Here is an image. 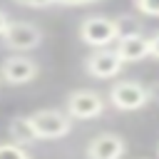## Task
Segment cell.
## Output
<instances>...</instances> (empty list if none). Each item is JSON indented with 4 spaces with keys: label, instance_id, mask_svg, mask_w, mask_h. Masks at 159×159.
Wrapping results in <instances>:
<instances>
[{
    "label": "cell",
    "instance_id": "obj_1",
    "mask_svg": "<svg viewBox=\"0 0 159 159\" xmlns=\"http://www.w3.org/2000/svg\"><path fill=\"white\" fill-rule=\"evenodd\" d=\"M122 20L117 17H107V15H89L80 22L77 27V35L80 40L92 47V50H99V47H112L117 45V40L122 37Z\"/></svg>",
    "mask_w": 159,
    "mask_h": 159
},
{
    "label": "cell",
    "instance_id": "obj_2",
    "mask_svg": "<svg viewBox=\"0 0 159 159\" xmlns=\"http://www.w3.org/2000/svg\"><path fill=\"white\" fill-rule=\"evenodd\" d=\"M107 102L119 112H137V109L147 107L152 102V97H149L147 84H142L137 80H117L107 92Z\"/></svg>",
    "mask_w": 159,
    "mask_h": 159
},
{
    "label": "cell",
    "instance_id": "obj_3",
    "mask_svg": "<svg viewBox=\"0 0 159 159\" xmlns=\"http://www.w3.org/2000/svg\"><path fill=\"white\" fill-rule=\"evenodd\" d=\"M2 40V47L10 50V52H32L42 45L45 40V32L40 25L35 22H27V20H12L10 27L5 30V35L0 37Z\"/></svg>",
    "mask_w": 159,
    "mask_h": 159
},
{
    "label": "cell",
    "instance_id": "obj_4",
    "mask_svg": "<svg viewBox=\"0 0 159 159\" xmlns=\"http://www.w3.org/2000/svg\"><path fill=\"white\" fill-rule=\"evenodd\" d=\"M65 109L72 119H97L104 114L107 109V99L104 94H99L97 89H89V87H80L75 92L67 94L65 99Z\"/></svg>",
    "mask_w": 159,
    "mask_h": 159
},
{
    "label": "cell",
    "instance_id": "obj_5",
    "mask_svg": "<svg viewBox=\"0 0 159 159\" xmlns=\"http://www.w3.org/2000/svg\"><path fill=\"white\" fill-rule=\"evenodd\" d=\"M30 119H32V127L40 139H62L72 132V117L67 114V109L42 107L37 112H32Z\"/></svg>",
    "mask_w": 159,
    "mask_h": 159
},
{
    "label": "cell",
    "instance_id": "obj_6",
    "mask_svg": "<svg viewBox=\"0 0 159 159\" xmlns=\"http://www.w3.org/2000/svg\"><path fill=\"white\" fill-rule=\"evenodd\" d=\"M40 75V65L37 60L22 55V52H15L10 55L7 60H2L0 65V80L10 87H22V84H30L32 80H37Z\"/></svg>",
    "mask_w": 159,
    "mask_h": 159
},
{
    "label": "cell",
    "instance_id": "obj_7",
    "mask_svg": "<svg viewBox=\"0 0 159 159\" xmlns=\"http://www.w3.org/2000/svg\"><path fill=\"white\" fill-rule=\"evenodd\" d=\"M124 70V60L114 47H99L84 57V72L94 80H114Z\"/></svg>",
    "mask_w": 159,
    "mask_h": 159
},
{
    "label": "cell",
    "instance_id": "obj_8",
    "mask_svg": "<svg viewBox=\"0 0 159 159\" xmlns=\"http://www.w3.org/2000/svg\"><path fill=\"white\" fill-rule=\"evenodd\" d=\"M127 152V142L122 134L99 132L84 147V159H122Z\"/></svg>",
    "mask_w": 159,
    "mask_h": 159
},
{
    "label": "cell",
    "instance_id": "obj_9",
    "mask_svg": "<svg viewBox=\"0 0 159 159\" xmlns=\"http://www.w3.org/2000/svg\"><path fill=\"white\" fill-rule=\"evenodd\" d=\"M117 55L127 62H142L149 57V35L139 32V30H132V32H122V37L117 40L114 45Z\"/></svg>",
    "mask_w": 159,
    "mask_h": 159
},
{
    "label": "cell",
    "instance_id": "obj_10",
    "mask_svg": "<svg viewBox=\"0 0 159 159\" xmlns=\"http://www.w3.org/2000/svg\"><path fill=\"white\" fill-rule=\"evenodd\" d=\"M7 134H10V142L22 144V147H30V144H35L40 139L37 132H35V127H32V119L30 117H22V114H17V117L10 119Z\"/></svg>",
    "mask_w": 159,
    "mask_h": 159
},
{
    "label": "cell",
    "instance_id": "obj_11",
    "mask_svg": "<svg viewBox=\"0 0 159 159\" xmlns=\"http://www.w3.org/2000/svg\"><path fill=\"white\" fill-rule=\"evenodd\" d=\"M0 159H32L22 144L15 142H0Z\"/></svg>",
    "mask_w": 159,
    "mask_h": 159
},
{
    "label": "cell",
    "instance_id": "obj_12",
    "mask_svg": "<svg viewBox=\"0 0 159 159\" xmlns=\"http://www.w3.org/2000/svg\"><path fill=\"white\" fill-rule=\"evenodd\" d=\"M134 10L142 12L144 17H159V0H132Z\"/></svg>",
    "mask_w": 159,
    "mask_h": 159
},
{
    "label": "cell",
    "instance_id": "obj_13",
    "mask_svg": "<svg viewBox=\"0 0 159 159\" xmlns=\"http://www.w3.org/2000/svg\"><path fill=\"white\" fill-rule=\"evenodd\" d=\"M12 2H17V5H22V7H35V10L57 5V0H12Z\"/></svg>",
    "mask_w": 159,
    "mask_h": 159
},
{
    "label": "cell",
    "instance_id": "obj_14",
    "mask_svg": "<svg viewBox=\"0 0 159 159\" xmlns=\"http://www.w3.org/2000/svg\"><path fill=\"white\" fill-rule=\"evenodd\" d=\"M149 57L159 60V30L149 35Z\"/></svg>",
    "mask_w": 159,
    "mask_h": 159
},
{
    "label": "cell",
    "instance_id": "obj_15",
    "mask_svg": "<svg viewBox=\"0 0 159 159\" xmlns=\"http://www.w3.org/2000/svg\"><path fill=\"white\" fill-rule=\"evenodd\" d=\"M99 0H57V5H65V7H84V5H94Z\"/></svg>",
    "mask_w": 159,
    "mask_h": 159
},
{
    "label": "cell",
    "instance_id": "obj_16",
    "mask_svg": "<svg viewBox=\"0 0 159 159\" xmlns=\"http://www.w3.org/2000/svg\"><path fill=\"white\" fill-rule=\"evenodd\" d=\"M10 22H12V17H10L5 10H0V37H2V35H5V30L10 27Z\"/></svg>",
    "mask_w": 159,
    "mask_h": 159
},
{
    "label": "cell",
    "instance_id": "obj_17",
    "mask_svg": "<svg viewBox=\"0 0 159 159\" xmlns=\"http://www.w3.org/2000/svg\"><path fill=\"white\" fill-rule=\"evenodd\" d=\"M149 87V97H152V102H159V80H154L152 84H147Z\"/></svg>",
    "mask_w": 159,
    "mask_h": 159
},
{
    "label": "cell",
    "instance_id": "obj_18",
    "mask_svg": "<svg viewBox=\"0 0 159 159\" xmlns=\"http://www.w3.org/2000/svg\"><path fill=\"white\" fill-rule=\"evenodd\" d=\"M157 157H159V147H157Z\"/></svg>",
    "mask_w": 159,
    "mask_h": 159
},
{
    "label": "cell",
    "instance_id": "obj_19",
    "mask_svg": "<svg viewBox=\"0 0 159 159\" xmlns=\"http://www.w3.org/2000/svg\"><path fill=\"white\" fill-rule=\"evenodd\" d=\"M0 82H2V80H0Z\"/></svg>",
    "mask_w": 159,
    "mask_h": 159
},
{
    "label": "cell",
    "instance_id": "obj_20",
    "mask_svg": "<svg viewBox=\"0 0 159 159\" xmlns=\"http://www.w3.org/2000/svg\"><path fill=\"white\" fill-rule=\"evenodd\" d=\"M142 159H144V157H142Z\"/></svg>",
    "mask_w": 159,
    "mask_h": 159
}]
</instances>
